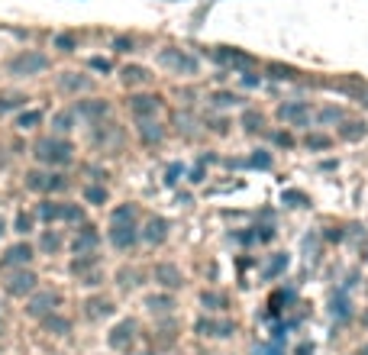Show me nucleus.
Segmentation results:
<instances>
[{
	"instance_id": "obj_35",
	"label": "nucleus",
	"mask_w": 368,
	"mask_h": 355,
	"mask_svg": "<svg viewBox=\"0 0 368 355\" xmlns=\"http://www.w3.org/2000/svg\"><path fill=\"white\" fill-rule=\"evenodd\" d=\"M39 123H43V114H39V110H30V114H23L20 120H17L20 129H36Z\"/></svg>"
},
{
	"instance_id": "obj_4",
	"label": "nucleus",
	"mask_w": 368,
	"mask_h": 355,
	"mask_svg": "<svg viewBox=\"0 0 368 355\" xmlns=\"http://www.w3.org/2000/svg\"><path fill=\"white\" fill-rule=\"evenodd\" d=\"M49 65H52V62H49V55L36 52V49H26V52L13 55L7 68H10V74H17V78H32V74L45 72Z\"/></svg>"
},
{
	"instance_id": "obj_29",
	"label": "nucleus",
	"mask_w": 368,
	"mask_h": 355,
	"mask_svg": "<svg viewBox=\"0 0 368 355\" xmlns=\"http://www.w3.org/2000/svg\"><path fill=\"white\" fill-rule=\"evenodd\" d=\"M23 104H26V94H20V91H0V110H17Z\"/></svg>"
},
{
	"instance_id": "obj_12",
	"label": "nucleus",
	"mask_w": 368,
	"mask_h": 355,
	"mask_svg": "<svg viewBox=\"0 0 368 355\" xmlns=\"http://www.w3.org/2000/svg\"><path fill=\"white\" fill-rule=\"evenodd\" d=\"M200 336H207V339H230L236 333V323L232 320H217V316H200L197 323H194Z\"/></svg>"
},
{
	"instance_id": "obj_2",
	"label": "nucleus",
	"mask_w": 368,
	"mask_h": 355,
	"mask_svg": "<svg viewBox=\"0 0 368 355\" xmlns=\"http://www.w3.org/2000/svg\"><path fill=\"white\" fill-rule=\"evenodd\" d=\"M32 155H36V162H43V165H49V168L72 165L74 146L65 136H45V139H39V142L32 146Z\"/></svg>"
},
{
	"instance_id": "obj_42",
	"label": "nucleus",
	"mask_w": 368,
	"mask_h": 355,
	"mask_svg": "<svg viewBox=\"0 0 368 355\" xmlns=\"http://www.w3.org/2000/svg\"><path fill=\"white\" fill-rule=\"evenodd\" d=\"M268 162H272V158H268V155H252V162H249V165H255V168H265V165H268Z\"/></svg>"
},
{
	"instance_id": "obj_14",
	"label": "nucleus",
	"mask_w": 368,
	"mask_h": 355,
	"mask_svg": "<svg viewBox=\"0 0 368 355\" xmlns=\"http://www.w3.org/2000/svg\"><path fill=\"white\" fill-rule=\"evenodd\" d=\"M152 278H155V284L162 288V291H175V288H181L184 284V272H181L175 261H158L155 272H152Z\"/></svg>"
},
{
	"instance_id": "obj_44",
	"label": "nucleus",
	"mask_w": 368,
	"mask_h": 355,
	"mask_svg": "<svg viewBox=\"0 0 368 355\" xmlns=\"http://www.w3.org/2000/svg\"><path fill=\"white\" fill-rule=\"evenodd\" d=\"M129 355H152L149 349H142V352H136V349H129Z\"/></svg>"
},
{
	"instance_id": "obj_31",
	"label": "nucleus",
	"mask_w": 368,
	"mask_h": 355,
	"mask_svg": "<svg viewBox=\"0 0 368 355\" xmlns=\"http://www.w3.org/2000/svg\"><path fill=\"white\" fill-rule=\"evenodd\" d=\"M39 249L49 252V255H52V252H58V249H62V236H58L55 230H45L43 239H39Z\"/></svg>"
},
{
	"instance_id": "obj_11",
	"label": "nucleus",
	"mask_w": 368,
	"mask_h": 355,
	"mask_svg": "<svg viewBox=\"0 0 368 355\" xmlns=\"http://www.w3.org/2000/svg\"><path fill=\"white\" fill-rule=\"evenodd\" d=\"M58 303H62V294L58 291H39L30 297V307H26V314L30 316H39V320H45V316L58 314Z\"/></svg>"
},
{
	"instance_id": "obj_30",
	"label": "nucleus",
	"mask_w": 368,
	"mask_h": 355,
	"mask_svg": "<svg viewBox=\"0 0 368 355\" xmlns=\"http://www.w3.org/2000/svg\"><path fill=\"white\" fill-rule=\"evenodd\" d=\"M107 197H110V194H107L104 184H87V188H85V200H87V204H94V207L107 204Z\"/></svg>"
},
{
	"instance_id": "obj_3",
	"label": "nucleus",
	"mask_w": 368,
	"mask_h": 355,
	"mask_svg": "<svg viewBox=\"0 0 368 355\" xmlns=\"http://www.w3.org/2000/svg\"><path fill=\"white\" fill-rule=\"evenodd\" d=\"M139 333H142V326H139L136 316H123V320H116V323L110 326L107 345H110L113 352H129V349L139 345Z\"/></svg>"
},
{
	"instance_id": "obj_18",
	"label": "nucleus",
	"mask_w": 368,
	"mask_h": 355,
	"mask_svg": "<svg viewBox=\"0 0 368 355\" xmlns=\"http://www.w3.org/2000/svg\"><path fill=\"white\" fill-rule=\"evenodd\" d=\"M129 110L136 120H155V114L162 110V97L155 94H136L129 97Z\"/></svg>"
},
{
	"instance_id": "obj_46",
	"label": "nucleus",
	"mask_w": 368,
	"mask_h": 355,
	"mask_svg": "<svg viewBox=\"0 0 368 355\" xmlns=\"http://www.w3.org/2000/svg\"><path fill=\"white\" fill-rule=\"evenodd\" d=\"M358 355H368V343H365V345H362V349H358Z\"/></svg>"
},
{
	"instance_id": "obj_43",
	"label": "nucleus",
	"mask_w": 368,
	"mask_h": 355,
	"mask_svg": "<svg viewBox=\"0 0 368 355\" xmlns=\"http://www.w3.org/2000/svg\"><path fill=\"white\" fill-rule=\"evenodd\" d=\"M242 84H249V87H255V84H259V78H255V74H242Z\"/></svg>"
},
{
	"instance_id": "obj_10",
	"label": "nucleus",
	"mask_w": 368,
	"mask_h": 355,
	"mask_svg": "<svg viewBox=\"0 0 368 355\" xmlns=\"http://www.w3.org/2000/svg\"><path fill=\"white\" fill-rule=\"evenodd\" d=\"M169 233H171V223L165 217H149L146 223H139V239L146 246H152V249L169 239Z\"/></svg>"
},
{
	"instance_id": "obj_5",
	"label": "nucleus",
	"mask_w": 368,
	"mask_h": 355,
	"mask_svg": "<svg viewBox=\"0 0 368 355\" xmlns=\"http://www.w3.org/2000/svg\"><path fill=\"white\" fill-rule=\"evenodd\" d=\"M26 188L36 191V194H58V191L68 188V178L58 175V171H39V168H32V171H26Z\"/></svg>"
},
{
	"instance_id": "obj_17",
	"label": "nucleus",
	"mask_w": 368,
	"mask_h": 355,
	"mask_svg": "<svg viewBox=\"0 0 368 355\" xmlns=\"http://www.w3.org/2000/svg\"><path fill=\"white\" fill-rule=\"evenodd\" d=\"M113 314H116V307L107 294H94V297L85 301V316L91 323H100V320H107V316H113Z\"/></svg>"
},
{
	"instance_id": "obj_1",
	"label": "nucleus",
	"mask_w": 368,
	"mask_h": 355,
	"mask_svg": "<svg viewBox=\"0 0 368 355\" xmlns=\"http://www.w3.org/2000/svg\"><path fill=\"white\" fill-rule=\"evenodd\" d=\"M139 223H142V217H139V207L136 204H120V207L110 213V230H107V239H110V246L120 252H129L136 249L139 242Z\"/></svg>"
},
{
	"instance_id": "obj_15",
	"label": "nucleus",
	"mask_w": 368,
	"mask_h": 355,
	"mask_svg": "<svg viewBox=\"0 0 368 355\" xmlns=\"http://www.w3.org/2000/svg\"><path fill=\"white\" fill-rule=\"evenodd\" d=\"M278 116H281L284 123H291V126H310L314 110H310L304 100H288V104L278 107Z\"/></svg>"
},
{
	"instance_id": "obj_36",
	"label": "nucleus",
	"mask_w": 368,
	"mask_h": 355,
	"mask_svg": "<svg viewBox=\"0 0 368 355\" xmlns=\"http://www.w3.org/2000/svg\"><path fill=\"white\" fill-rule=\"evenodd\" d=\"M210 100H213V107H236V104H239V97L230 94V91H217Z\"/></svg>"
},
{
	"instance_id": "obj_41",
	"label": "nucleus",
	"mask_w": 368,
	"mask_h": 355,
	"mask_svg": "<svg viewBox=\"0 0 368 355\" xmlns=\"http://www.w3.org/2000/svg\"><path fill=\"white\" fill-rule=\"evenodd\" d=\"M207 126H210L213 133H226V120H223V116H220V120H210Z\"/></svg>"
},
{
	"instance_id": "obj_16",
	"label": "nucleus",
	"mask_w": 368,
	"mask_h": 355,
	"mask_svg": "<svg viewBox=\"0 0 368 355\" xmlns=\"http://www.w3.org/2000/svg\"><path fill=\"white\" fill-rule=\"evenodd\" d=\"M32 261V246L30 242H17L10 249L3 252V259H0V272H10V268H26Z\"/></svg>"
},
{
	"instance_id": "obj_20",
	"label": "nucleus",
	"mask_w": 368,
	"mask_h": 355,
	"mask_svg": "<svg viewBox=\"0 0 368 355\" xmlns=\"http://www.w3.org/2000/svg\"><path fill=\"white\" fill-rule=\"evenodd\" d=\"M58 87H62L65 94L91 91V78H87V74H78V72H65V74H58Z\"/></svg>"
},
{
	"instance_id": "obj_21",
	"label": "nucleus",
	"mask_w": 368,
	"mask_h": 355,
	"mask_svg": "<svg viewBox=\"0 0 368 355\" xmlns=\"http://www.w3.org/2000/svg\"><path fill=\"white\" fill-rule=\"evenodd\" d=\"M146 310H149V314H155V316H169L171 310H175V297H171L169 291L149 294V297H146Z\"/></svg>"
},
{
	"instance_id": "obj_24",
	"label": "nucleus",
	"mask_w": 368,
	"mask_h": 355,
	"mask_svg": "<svg viewBox=\"0 0 368 355\" xmlns=\"http://www.w3.org/2000/svg\"><path fill=\"white\" fill-rule=\"evenodd\" d=\"M200 303L210 310V314H220V310H226L230 307V297L220 291H200Z\"/></svg>"
},
{
	"instance_id": "obj_26",
	"label": "nucleus",
	"mask_w": 368,
	"mask_h": 355,
	"mask_svg": "<svg viewBox=\"0 0 368 355\" xmlns=\"http://www.w3.org/2000/svg\"><path fill=\"white\" fill-rule=\"evenodd\" d=\"M213 58H217V62H223V65H239V68L252 65V58H249V55L232 52V49H217V52H213Z\"/></svg>"
},
{
	"instance_id": "obj_39",
	"label": "nucleus",
	"mask_w": 368,
	"mask_h": 355,
	"mask_svg": "<svg viewBox=\"0 0 368 355\" xmlns=\"http://www.w3.org/2000/svg\"><path fill=\"white\" fill-rule=\"evenodd\" d=\"M55 45H58L62 52H72V49H74V36H58V39H55Z\"/></svg>"
},
{
	"instance_id": "obj_19",
	"label": "nucleus",
	"mask_w": 368,
	"mask_h": 355,
	"mask_svg": "<svg viewBox=\"0 0 368 355\" xmlns=\"http://www.w3.org/2000/svg\"><path fill=\"white\" fill-rule=\"evenodd\" d=\"M97 246H100V233L94 226H81L72 242V252L74 255H97Z\"/></svg>"
},
{
	"instance_id": "obj_34",
	"label": "nucleus",
	"mask_w": 368,
	"mask_h": 355,
	"mask_svg": "<svg viewBox=\"0 0 368 355\" xmlns=\"http://www.w3.org/2000/svg\"><path fill=\"white\" fill-rule=\"evenodd\" d=\"M262 114H255V110H246V114H242V126H246V129H249V133H259V129H262Z\"/></svg>"
},
{
	"instance_id": "obj_33",
	"label": "nucleus",
	"mask_w": 368,
	"mask_h": 355,
	"mask_svg": "<svg viewBox=\"0 0 368 355\" xmlns=\"http://www.w3.org/2000/svg\"><path fill=\"white\" fill-rule=\"evenodd\" d=\"M43 323L49 326V330H55V336H65V333H68V330H72V323H68V320H62V316H58V314L45 316Z\"/></svg>"
},
{
	"instance_id": "obj_7",
	"label": "nucleus",
	"mask_w": 368,
	"mask_h": 355,
	"mask_svg": "<svg viewBox=\"0 0 368 355\" xmlns=\"http://www.w3.org/2000/svg\"><path fill=\"white\" fill-rule=\"evenodd\" d=\"M72 275L81 284H87V288H97V284L104 281V272H100V261H97V255H74Z\"/></svg>"
},
{
	"instance_id": "obj_22",
	"label": "nucleus",
	"mask_w": 368,
	"mask_h": 355,
	"mask_svg": "<svg viewBox=\"0 0 368 355\" xmlns=\"http://www.w3.org/2000/svg\"><path fill=\"white\" fill-rule=\"evenodd\" d=\"M78 114L87 116L91 123H97V120H104V116L110 114V104H107L104 97H94V100H81V104H78Z\"/></svg>"
},
{
	"instance_id": "obj_6",
	"label": "nucleus",
	"mask_w": 368,
	"mask_h": 355,
	"mask_svg": "<svg viewBox=\"0 0 368 355\" xmlns=\"http://www.w3.org/2000/svg\"><path fill=\"white\" fill-rule=\"evenodd\" d=\"M39 217L45 223H81L85 219V210L78 207V204H58V200H45L43 207H39Z\"/></svg>"
},
{
	"instance_id": "obj_25",
	"label": "nucleus",
	"mask_w": 368,
	"mask_h": 355,
	"mask_svg": "<svg viewBox=\"0 0 368 355\" xmlns=\"http://www.w3.org/2000/svg\"><path fill=\"white\" fill-rule=\"evenodd\" d=\"M365 123H358V120H343V126H339V136L346 142H358V139H365Z\"/></svg>"
},
{
	"instance_id": "obj_23",
	"label": "nucleus",
	"mask_w": 368,
	"mask_h": 355,
	"mask_svg": "<svg viewBox=\"0 0 368 355\" xmlns=\"http://www.w3.org/2000/svg\"><path fill=\"white\" fill-rule=\"evenodd\" d=\"M139 139L146 146H158L165 139V126L158 123V120H139Z\"/></svg>"
},
{
	"instance_id": "obj_27",
	"label": "nucleus",
	"mask_w": 368,
	"mask_h": 355,
	"mask_svg": "<svg viewBox=\"0 0 368 355\" xmlns=\"http://www.w3.org/2000/svg\"><path fill=\"white\" fill-rule=\"evenodd\" d=\"M120 74H123V84H129V87H133V84H146L149 78H152V74H149L142 65H127V68H123Z\"/></svg>"
},
{
	"instance_id": "obj_9",
	"label": "nucleus",
	"mask_w": 368,
	"mask_h": 355,
	"mask_svg": "<svg viewBox=\"0 0 368 355\" xmlns=\"http://www.w3.org/2000/svg\"><path fill=\"white\" fill-rule=\"evenodd\" d=\"M158 62L165 65V68H171L175 74H197L200 72L197 58L188 52H181V49H165V52L158 55Z\"/></svg>"
},
{
	"instance_id": "obj_47",
	"label": "nucleus",
	"mask_w": 368,
	"mask_h": 355,
	"mask_svg": "<svg viewBox=\"0 0 368 355\" xmlns=\"http://www.w3.org/2000/svg\"><path fill=\"white\" fill-rule=\"evenodd\" d=\"M365 259H368V249H365Z\"/></svg>"
},
{
	"instance_id": "obj_28",
	"label": "nucleus",
	"mask_w": 368,
	"mask_h": 355,
	"mask_svg": "<svg viewBox=\"0 0 368 355\" xmlns=\"http://www.w3.org/2000/svg\"><path fill=\"white\" fill-rule=\"evenodd\" d=\"M343 120H346V110H343V107H323V110L316 114V123H323V126L343 123Z\"/></svg>"
},
{
	"instance_id": "obj_40",
	"label": "nucleus",
	"mask_w": 368,
	"mask_h": 355,
	"mask_svg": "<svg viewBox=\"0 0 368 355\" xmlns=\"http://www.w3.org/2000/svg\"><path fill=\"white\" fill-rule=\"evenodd\" d=\"M30 226H32V217H30V213H20V217H17V230L30 233Z\"/></svg>"
},
{
	"instance_id": "obj_13",
	"label": "nucleus",
	"mask_w": 368,
	"mask_h": 355,
	"mask_svg": "<svg viewBox=\"0 0 368 355\" xmlns=\"http://www.w3.org/2000/svg\"><path fill=\"white\" fill-rule=\"evenodd\" d=\"M120 139H123L120 126L107 123V120H97V123H91V142H94L97 149H113V146H120Z\"/></svg>"
},
{
	"instance_id": "obj_32",
	"label": "nucleus",
	"mask_w": 368,
	"mask_h": 355,
	"mask_svg": "<svg viewBox=\"0 0 368 355\" xmlns=\"http://www.w3.org/2000/svg\"><path fill=\"white\" fill-rule=\"evenodd\" d=\"M74 123V116L72 114H55L52 116V129H55V136H62V133H68Z\"/></svg>"
},
{
	"instance_id": "obj_8",
	"label": "nucleus",
	"mask_w": 368,
	"mask_h": 355,
	"mask_svg": "<svg viewBox=\"0 0 368 355\" xmlns=\"http://www.w3.org/2000/svg\"><path fill=\"white\" fill-rule=\"evenodd\" d=\"M36 284H39L36 272H30V268H13V272H7V278H3V291L10 294V297H26V294L36 291Z\"/></svg>"
},
{
	"instance_id": "obj_45",
	"label": "nucleus",
	"mask_w": 368,
	"mask_h": 355,
	"mask_svg": "<svg viewBox=\"0 0 368 355\" xmlns=\"http://www.w3.org/2000/svg\"><path fill=\"white\" fill-rule=\"evenodd\" d=\"M3 233H7V223H3V219H0V236H3Z\"/></svg>"
},
{
	"instance_id": "obj_38",
	"label": "nucleus",
	"mask_w": 368,
	"mask_h": 355,
	"mask_svg": "<svg viewBox=\"0 0 368 355\" xmlns=\"http://www.w3.org/2000/svg\"><path fill=\"white\" fill-rule=\"evenodd\" d=\"M307 146L310 149H329V136H307Z\"/></svg>"
},
{
	"instance_id": "obj_37",
	"label": "nucleus",
	"mask_w": 368,
	"mask_h": 355,
	"mask_svg": "<svg viewBox=\"0 0 368 355\" xmlns=\"http://www.w3.org/2000/svg\"><path fill=\"white\" fill-rule=\"evenodd\" d=\"M120 278H123V281H120V284H123V288H136V284H139V278H142V275H139V272H120Z\"/></svg>"
}]
</instances>
